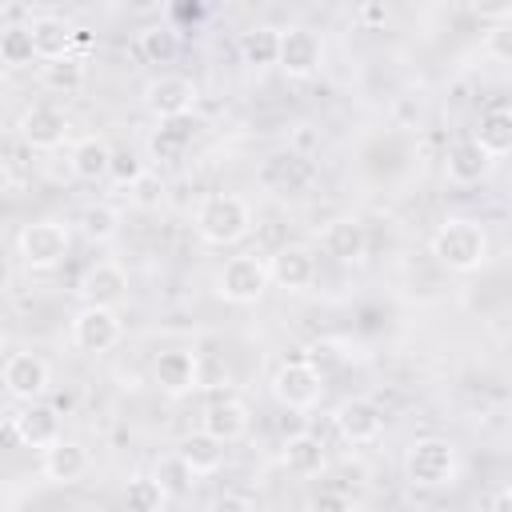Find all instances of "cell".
<instances>
[{"mask_svg": "<svg viewBox=\"0 0 512 512\" xmlns=\"http://www.w3.org/2000/svg\"><path fill=\"white\" fill-rule=\"evenodd\" d=\"M432 256L448 272H476L488 264V232L472 216H448L432 232Z\"/></svg>", "mask_w": 512, "mask_h": 512, "instance_id": "1", "label": "cell"}, {"mask_svg": "<svg viewBox=\"0 0 512 512\" xmlns=\"http://www.w3.org/2000/svg\"><path fill=\"white\" fill-rule=\"evenodd\" d=\"M196 236L204 244H216V248H228L236 240H244L252 232V204L236 192H208L200 204H196Z\"/></svg>", "mask_w": 512, "mask_h": 512, "instance_id": "2", "label": "cell"}, {"mask_svg": "<svg viewBox=\"0 0 512 512\" xmlns=\"http://www.w3.org/2000/svg\"><path fill=\"white\" fill-rule=\"evenodd\" d=\"M68 252H72V228L56 216L28 220L16 236V256L28 272H52V268L64 264Z\"/></svg>", "mask_w": 512, "mask_h": 512, "instance_id": "3", "label": "cell"}, {"mask_svg": "<svg viewBox=\"0 0 512 512\" xmlns=\"http://www.w3.org/2000/svg\"><path fill=\"white\" fill-rule=\"evenodd\" d=\"M456 472H460V456L448 436H420L404 452V476L412 488H428V492L448 488Z\"/></svg>", "mask_w": 512, "mask_h": 512, "instance_id": "4", "label": "cell"}, {"mask_svg": "<svg viewBox=\"0 0 512 512\" xmlns=\"http://www.w3.org/2000/svg\"><path fill=\"white\" fill-rule=\"evenodd\" d=\"M272 284L268 260L260 252H236L216 272V296L228 304H256Z\"/></svg>", "mask_w": 512, "mask_h": 512, "instance_id": "5", "label": "cell"}, {"mask_svg": "<svg viewBox=\"0 0 512 512\" xmlns=\"http://www.w3.org/2000/svg\"><path fill=\"white\" fill-rule=\"evenodd\" d=\"M320 392H324V372L308 360H284L276 372H272V396L276 404H284L288 412H308L320 404Z\"/></svg>", "mask_w": 512, "mask_h": 512, "instance_id": "6", "label": "cell"}, {"mask_svg": "<svg viewBox=\"0 0 512 512\" xmlns=\"http://www.w3.org/2000/svg\"><path fill=\"white\" fill-rule=\"evenodd\" d=\"M140 100H144V108H148L156 120H180V116H188L192 104H196V84H192L184 72H160V76H152V80L144 84Z\"/></svg>", "mask_w": 512, "mask_h": 512, "instance_id": "7", "label": "cell"}, {"mask_svg": "<svg viewBox=\"0 0 512 512\" xmlns=\"http://www.w3.org/2000/svg\"><path fill=\"white\" fill-rule=\"evenodd\" d=\"M68 132H72V120H68V112L64 108H56V104H28L24 112H20V120H16V136L28 144V148H36V152H52V148H60L64 140H68Z\"/></svg>", "mask_w": 512, "mask_h": 512, "instance_id": "8", "label": "cell"}, {"mask_svg": "<svg viewBox=\"0 0 512 512\" xmlns=\"http://www.w3.org/2000/svg\"><path fill=\"white\" fill-rule=\"evenodd\" d=\"M120 340H124V324H120L116 308H92V304H84L72 316V344L80 352L100 356V352H112Z\"/></svg>", "mask_w": 512, "mask_h": 512, "instance_id": "9", "label": "cell"}, {"mask_svg": "<svg viewBox=\"0 0 512 512\" xmlns=\"http://www.w3.org/2000/svg\"><path fill=\"white\" fill-rule=\"evenodd\" d=\"M0 376H4V392L12 400H20V404H36L48 392V384H52V368L36 352H12L4 360V372Z\"/></svg>", "mask_w": 512, "mask_h": 512, "instance_id": "10", "label": "cell"}, {"mask_svg": "<svg viewBox=\"0 0 512 512\" xmlns=\"http://www.w3.org/2000/svg\"><path fill=\"white\" fill-rule=\"evenodd\" d=\"M76 292H80V300L92 304V308H120V304L128 300V272H124V264H116V260H96V264L80 276Z\"/></svg>", "mask_w": 512, "mask_h": 512, "instance_id": "11", "label": "cell"}, {"mask_svg": "<svg viewBox=\"0 0 512 512\" xmlns=\"http://www.w3.org/2000/svg\"><path fill=\"white\" fill-rule=\"evenodd\" d=\"M8 432H12L24 448H36V452H48V448H56V444L64 440L60 416H56V408H48V404H24L20 412H12V416H8Z\"/></svg>", "mask_w": 512, "mask_h": 512, "instance_id": "12", "label": "cell"}, {"mask_svg": "<svg viewBox=\"0 0 512 512\" xmlns=\"http://www.w3.org/2000/svg\"><path fill=\"white\" fill-rule=\"evenodd\" d=\"M324 60V48H320V36L304 24H292V28H280V72L292 76V80H308Z\"/></svg>", "mask_w": 512, "mask_h": 512, "instance_id": "13", "label": "cell"}, {"mask_svg": "<svg viewBox=\"0 0 512 512\" xmlns=\"http://www.w3.org/2000/svg\"><path fill=\"white\" fill-rule=\"evenodd\" d=\"M268 272H272V284L284 288V292H308L316 284V256L308 244H280L272 256H268Z\"/></svg>", "mask_w": 512, "mask_h": 512, "instance_id": "14", "label": "cell"}, {"mask_svg": "<svg viewBox=\"0 0 512 512\" xmlns=\"http://www.w3.org/2000/svg\"><path fill=\"white\" fill-rule=\"evenodd\" d=\"M152 380L164 396H188L200 388V356L188 348H168L152 364Z\"/></svg>", "mask_w": 512, "mask_h": 512, "instance_id": "15", "label": "cell"}, {"mask_svg": "<svg viewBox=\"0 0 512 512\" xmlns=\"http://www.w3.org/2000/svg\"><path fill=\"white\" fill-rule=\"evenodd\" d=\"M320 248L324 256H332L336 264H360L368 256V228L356 216H336L324 224L320 232Z\"/></svg>", "mask_w": 512, "mask_h": 512, "instance_id": "16", "label": "cell"}, {"mask_svg": "<svg viewBox=\"0 0 512 512\" xmlns=\"http://www.w3.org/2000/svg\"><path fill=\"white\" fill-rule=\"evenodd\" d=\"M336 432L348 444H376L384 436V412L368 396H352L336 408Z\"/></svg>", "mask_w": 512, "mask_h": 512, "instance_id": "17", "label": "cell"}, {"mask_svg": "<svg viewBox=\"0 0 512 512\" xmlns=\"http://www.w3.org/2000/svg\"><path fill=\"white\" fill-rule=\"evenodd\" d=\"M28 32H32V44H36V56L44 64L52 60H64V56H80L76 52V40H80V28H72L68 20L60 16H28Z\"/></svg>", "mask_w": 512, "mask_h": 512, "instance_id": "18", "label": "cell"}, {"mask_svg": "<svg viewBox=\"0 0 512 512\" xmlns=\"http://www.w3.org/2000/svg\"><path fill=\"white\" fill-rule=\"evenodd\" d=\"M200 432L216 436L220 444L240 440V436L248 432V408H244V400H236V396H216V400L200 412Z\"/></svg>", "mask_w": 512, "mask_h": 512, "instance_id": "19", "label": "cell"}, {"mask_svg": "<svg viewBox=\"0 0 512 512\" xmlns=\"http://www.w3.org/2000/svg\"><path fill=\"white\" fill-rule=\"evenodd\" d=\"M112 156H116V152L108 148L104 136H80V140L72 144V152H68V168H72L76 180L96 184V180H108V176H112Z\"/></svg>", "mask_w": 512, "mask_h": 512, "instance_id": "20", "label": "cell"}, {"mask_svg": "<svg viewBox=\"0 0 512 512\" xmlns=\"http://www.w3.org/2000/svg\"><path fill=\"white\" fill-rule=\"evenodd\" d=\"M444 172L452 184H480L492 172V156L472 136H464L444 152Z\"/></svg>", "mask_w": 512, "mask_h": 512, "instance_id": "21", "label": "cell"}, {"mask_svg": "<svg viewBox=\"0 0 512 512\" xmlns=\"http://www.w3.org/2000/svg\"><path fill=\"white\" fill-rule=\"evenodd\" d=\"M280 464H284L292 476L312 480V476H320V472L328 468V452H324V444H320L312 432H296V436H288V440L280 444Z\"/></svg>", "mask_w": 512, "mask_h": 512, "instance_id": "22", "label": "cell"}, {"mask_svg": "<svg viewBox=\"0 0 512 512\" xmlns=\"http://www.w3.org/2000/svg\"><path fill=\"white\" fill-rule=\"evenodd\" d=\"M88 468H92V456H88V448L76 444V440H60V444L48 448L44 460H40V472H44L52 484H76V480L88 476Z\"/></svg>", "mask_w": 512, "mask_h": 512, "instance_id": "23", "label": "cell"}, {"mask_svg": "<svg viewBox=\"0 0 512 512\" xmlns=\"http://www.w3.org/2000/svg\"><path fill=\"white\" fill-rule=\"evenodd\" d=\"M472 140H476L492 160L512 156V108H508V104H496V108L480 112V120H476V128H472Z\"/></svg>", "mask_w": 512, "mask_h": 512, "instance_id": "24", "label": "cell"}, {"mask_svg": "<svg viewBox=\"0 0 512 512\" xmlns=\"http://www.w3.org/2000/svg\"><path fill=\"white\" fill-rule=\"evenodd\" d=\"M260 180L276 192H300L308 180H312V164L304 156H292V152H276L268 156V164L260 168Z\"/></svg>", "mask_w": 512, "mask_h": 512, "instance_id": "25", "label": "cell"}, {"mask_svg": "<svg viewBox=\"0 0 512 512\" xmlns=\"http://www.w3.org/2000/svg\"><path fill=\"white\" fill-rule=\"evenodd\" d=\"M192 140H196V124L188 116H180V120H160V128L152 132L148 148H152V156L160 164H172V160H184V152L192 148Z\"/></svg>", "mask_w": 512, "mask_h": 512, "instance_id": "26", "label": "cell"}, {"mask_svg": "<svg viewBox=\"0 0 512 512\" xmlns=\"http://www.w3.org/2000/svg\"><path fill=\"white\" fill-rule=\"evenodd\" d=\"M180 460L196 472V476H212V472H220V464H224V444L216 440V436H208V432H192V436H184L180 440Z\"/></svg>", "mask_w": 512, "mask_h": 512, "instance_id": "27", "label": "cell"}, {"mask_svg": "<svg viewBox=\"0 0 512 512\" xmlns=\"http://www.w3.org/2000/svg\"><path fill=\"white\" fill-rule=\"evenodd\" d=\"M240 56H244V64H252V68L280 64V28L256 24V28L240 32Z\"/></svg>", "mask_w": 512, "mask_h": 512, "instance_id": "28", "label": "cell"}, {"mask_svg": "<svg viewBox=\"0 0 512 512\" xmlns=\"http://www.w3.org/2000/svg\"><path fill=\"white\" fill-rule=\"evenodd\" d=\"M136 48H140V56L148 64H168L176 56V48H180V36H176L172 24H144L136 32Z\"/></svg>", "mask_w": 512, "mask_h": 512, "instance_id": "29", "label": "cell"}, {"mask_svg": "<svg viewBox=\"0 0 512 512\" xmlns=\"http://www.w3.org/2000/svg\"><path fill=\"white\" fill-rule=\"evenodd\" d=\"M84 76H88L84 56H64V60H52V64L40 68V84L52 88V92H64V96L80 92L84 88Z\"/></svg>", "mask_w": 512, "mask_h": 512, "instance_id": "30", "label": "cell"}, {"mask_svg": "<svg viewBox=\"0 0 512 512\" xmlns=\"http://www.w3.org/2000/svg\"><path fill=\"white\" fill-rule=\"evenodd\" d=\"M0 60H4V68H28L32 60H40L36 44H32V32H28V20L0 28Z\"/></svg>", "mask_w": 512, "mask_h": 512, "instance_id": "31", "label": "cell"}, {"mask_svg": "<svg viewBox=\"0 0 512 512\" xmlns=\"http://www.w3.org/2000/svg\"><path fill=\"white\" fill-rule=\"evenodd\" d=\"M152 476L160 480V488H164V496H168V500H176V496H188V492H192V484H196V472H192V468L180 460V452H168V456H160Z\"/></svg>", "mask_w": 512, "mask_h": 512, "instance_id": "32", "label": "cell"}, {"mask_svg": "<svg viewBox=\"0 0 512 512\" xmlns=\"http://www.w3.org/2000/svg\"><path fill=\"white\" fill-rule=\"evenodd\" d=\"M80 232L92 240V244H108L116 232H120V212L112 204H88L80 212Z\"/></svg>", "mask_w": 512, "mask_h": 512, "instance_id": "33", "label": "cell"}, {"mask_svg": "<svg viewBox=\"0 0 512 512\" xmlns=\"http://www.w3.org/2000/svg\"><path fill=\"white\" fill-rule=\"evenodd\" d=\"M164 500H168V496H164V488H160L156 476H132L128 488H124V504H128V512H160Z\"/></svg>", "mask_w": 512, "mask_h": 512, "instance_id": "34", "label": "cell"}, {"mask_svg": "<svg viewBox=\"0 0 512 512\" xmlns=\"http://www.w3.org/2000/svg\"><path fill=\"white\" fill-rule=\"evenodd\" d=\"M484 56L496 64H512V20L484 28Z\"/></svg>", "mask_w": 512, "mask_h": 512, "instance_id": "35", "label": "cell"}, {"mask_svg": "<svg viewBox=\"0 0 512 512\" xmlns=\"http://www.w3.org/2000/svg\"><path fill=\"white\" fill-rule=\"evenodd\" d=\"M144 176H148V168H144V160H140L136 152H116V156H112V176H108V180H116L120 188L132 192Z\"/></svg>", "mask_w": 512, "mask_h": 512, "instance_id": "36", "label": "cell"}, {"mask_svg": "<svg viewBox=\"0 0 512 512\" xmlns=\"http://www.w3.org/2000/svg\"><path fill=\"white\" fill-rule=\"evenodd\" d=\"M204 512H256V508H252V500L244 492H220Z\"/></svg>", "mask_w": 512, "mask_h": 512, "instance_id": "37", "label": "cell"}, {"mask_svg": "<svg viewBox=\"0 0 512 512\" xmlns=\"http://www.w3.org/2000/svg\"><path fill=\"white\" fill-rule=\"evenodd\" d=\"M480 20H488V24H500V20H512V4H476L472 8Z\"/></svg>", "mask_w": 512, "mask_h": 512, "instance_id": "38", "label": "cell"}, {"mask_svg": "<svg viewBox=\"0 0 512 512\" xmlns=\"http://www.w3.org/2000/svg\"><path fill=\"white\" fill-rule=\"evenodd\" d=\"M316 512H352V504L340 492H324V496H316Z\"/></svg>", "mask_w": 512, "mask_h": 512, "instance_id": "39", "label": "cell"}, {"mask_svg": "<svg viewBox=\"0 0 512 512\" xmlns=\"http://www.w3.org/2000/svg\"><path fill=\"white\" fill-rule=\"evenodd\" d=\"M364 24H384L388 20V8L384 4H360V12H356Z\"/></svg>", "mask_w": 512, "mask_h": 512, "instance_id": "40", "label": "cell"}, {"mask_svg": "<svg viewBox=\"0 0 512 512\" xmlns=\"http://www.w3.org/2000/svg\"><path fill=\"white\" fill-rule=\"evenodd\" d=\"M488 512H512V492L504 488V492H496V500H492V508Z\"/></svg>", "mask_w": 512, "mask_h": 512, "instance_id": "41", "label": "cell"}, {"mask_svg": "<svg viewBox=\"0 0 512 512\" xmlns=\"http://www.w3.org/2000/svg\"><path fill=\"white\" fill-rule=\"evenodd\" d=\"M4 512H16V508H4Z\"/></svg>", "mask_w": 512, "mask_h": 512, "instance_id": "42", "label": "cell"}, {"mask_svg": "<svg viewBox=\"0 0 512 512\" xmlns=\"http://www.w3.org/2000/svg\"><path fill=\"white\" fill-rule=\"evenodd\" d=\"M508 492H512V484H508Z\"/></svg>", "mask_w": 512, "mask_h": 512, "instance_id": "43", "label": "cell"}, {"mask_svg": "<svg viewBox=\"0 0 512 512\" xmlns=\"http://www.w3.org/2000/svg\"><path fill=\"white\" fill-rule=\"evenodd\" d=\"M476 512H480V508H476Z\"/></svg>", "mask_w": 512, "mask_h": 512, "instance_id": "44", "label": "cell"}]
</instances>
